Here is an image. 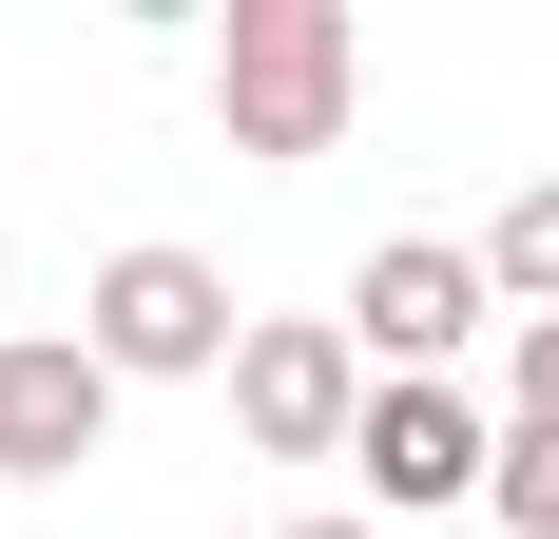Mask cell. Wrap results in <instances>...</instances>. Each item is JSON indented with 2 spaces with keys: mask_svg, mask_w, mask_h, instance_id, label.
<instances>
[{
  "mask_svg": "<svg viewBox=\"0 0 559 539\" xmlns=\"http://www.w3.org/2000/svg\"><path fill=\"white\" fill-rule=\"evenodd\" d=\"M347 97H367V39H347V0H231V20H213V135H231L251 173L347 155Z\"/></svg>",
  "mask_w": 559,
  "mask_h": 539,
  "instance_id": "cell-1",
  "label": "cell"
},
{
  "mask_svg": "<svg viewBox=\"0 0 559 539\" xmlns=\"http://www.w3.org/2000/svg\"><path fill=\"white\" fill-rule=\"evenodd\" d=\"M78 347H97L116 385H231L251 309H231V270H213V251L135 231V251H97V289H78Z\"/></svg>",
  "mask_w": 559,
  "mask_h": 539,
  "instance_id": "cell-2",
  "label": "cell"
},
{
  "mask_svg": "<svg viewBox=\"0 0 559 539\" xmlns=\"http://www.w3.org/2000/svg\"><path fill=\"white\" fill-rule=\"evenodd\" d=\"M483 327H502V270H483V231H386V251L347 270V347H367L386 385H444Z\"/></svg>",
  "mask_w": 559,
  "mask_h": 539,
  "instance_id": "cell-3",
  "label": "cell"
},
{
  "mask_svg": "<svg viewBox=\"0 0 559 539\" xmlns=\"http://www.w3.org/2000/svg\"><path fill=\"white\" fill-rule=\"evenodd\" d=\"M367 405H386V367L347 347V309H289V327H251V347H231V424L271 443V463H347V443H367Z\"/></svg>",
  "mask_w": 559,
  "mask_h": 539,
  "instance_id": "cell-4",
  "label": "cell"
},
{
  "mask_svg": "<svg viewBox=\"0 0 559 539\" xmlns=\"http://www.w3.org/2000/svg\"><path fill=\"white\" fill-rule=\"evenodd\" d=\"M347 482L386 501V539H405V520H444V501L502 482V424H483L463 385H386V405H367V443H347Z\"/></svg>",
  "mask_w": 559,
  "mask_h": 539,
  "instance_id": "cell-5",
  "label": "cell"
},
{
  "mask_svg": "<svg viewBox=\"0 0 559 539\" xmlns=\"http://www.w3.org/2000/svg\"><path fill=\"white\" fill-rule=\"evenodd\" d=\"M116 443V367L78 327H0V482H78Z\"/></svg>",
  "mask_w": 559,
  "mask_h": 539,
  "instance_id": "cell-6",
  "label": "cell"
},
{
  "mask_svg": "<svg viewBox=\"0 0 559 539\" xmlns=\"http://www.w3.org/2000/svg\"><path fill=\"white\" fill-rule=\"evenodd\" d=\"M483 270H502V309H521V327L559 309V173H521L502 213H483Z\"/></svg>",
  "mask_w": 559,
  "mask_h": 539,
  "instance_id": "cell-7",
  "label": "cell"
},
{
  "mask_svg": "<svg viewBox=\"0 0 559 539\" xmlns=\"http://www.w3.org/2000/svg\"><path fill=\"white\" fill-rule=\"evenodd\" d=\"M483 520H502V539H559V443H540V424H502V482H483Z\"/></svg>",
  "mask_w": 559,
  "mask_h": 539,
  "instance_id": "cell-8",
  "label": "cell"
},
{
  "mask_svg": "<svg viewBox=\"0 0 559 539\" xmlns=\"http://www.w3.org/2000/svg\"><path fill=\"white\" fill-rule=\"evenodd\" d=\"M502 424H540V443H559V309L521 327V367H502Z\"/></svg>",
  "mask_w": 559,
  "mask_h": 539,
  "instance_id": "cell-9",
  "label": "cell"
},
{
  "mask_svg": "<svg viewBox=\"0 0 559 539\" xmlns=\"http://www.w3.org/2000/svg\"><path fill=\"white\" fill-rule=\"evenodd\" d=\"M289 539H386V520H289Z\"/></svg>",
  "mask_w": 559,
  "mask_h": 539,
  "instance_id": "cell-10",
  "label": "cell"
}]
</instances>
